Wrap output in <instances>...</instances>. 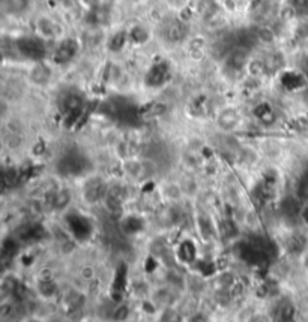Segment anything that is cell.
I'll return each instance as SVG.
<instances>
[{
  "instance_id": "6da1fadb",
  "label": "cell",
  "mask_w": 308,
  "mask_h": 322,
  "mask_svg": "<svg viewBox=\"0 0 308 322\" xmlns=\"http://www.w3.org/2000/svg\"><path fill=\"white\" fill-rule=\"evenodd\" d=\"M29 23L30 30L49 44H54L69 35L66 24L60 15L50 11H36Z\"/></svg>"
},
{
  "instance_id": "7a4b0ae2",
  "label": "cell",
  "mask_w": 308,
  "mask_h": 322,
  "mask_svg": "<svg viewBox=\"0 0 308 322\" xmlns=\"http://www.w3.org/2000/svg\"><path fill=\"white\" fill-rule=\"evenodd\" d=\"M159 39L170 46H183L188 38L191 36L193 29L189 20L182 18L180 15H173L162 20L159 24Z\"/></svg>"
},
{
  "instance_id": "3957f363",
  "label": "cell",
  "mask_w": 308,
  "mask_h": 322,
  "mask_svg": "<svg viewBox=\"0 0 308 322\" xmlns=\"http://www.w3.org/2000/svg\"><path fill=\"white\" fill-rule=\"evenodd\" d=\"M83 51L84 49L78 35H68L63 39L51 44L49 60L56 68H65L73 65Z\"/></svg>"
},
{
  "instance_id": "277c9868",
  "label": "cell",
  "mask_w": 308,
  "mask_h": 322,
  "mask_svg": "<svg viewBox=\"0 0 308 322\" xmlns=\"http://www.w3.org/2000/svg\"><path fill=\"white\" fill-rule=\"evenodd\" d=\"M63 222H65V227L66 231L71 234L77 243L86 241L92 237L95 227H93V222L78 210H68L63 213Z\"/></svg>"
},
{
  "instance_id": "5b68a950",
  "label": "cell",
  "mask_w": 308,
  "mask_h": 322,
  "mask_svg": "<svg viewBox=\"0 0 308 322\" xmlns=\"http://www.w3.org/2000/svg\"><path fill=\"white\" fill-rule=\"evenodd\" d=\"M215 125L220 132L230 135L238 132L244 125L242 111L234 105H223L215 113Z\"/></svg>"
},
{
  "instance_id": "8992f818",
  "label": "cell",
  "mask_w": 308,
  "mask_h": 322,
  "mask_svg": "<svg viewBox=\"0 0 308 322\" xmlns=\"http://www.w3.org/2000/svg\"><path fill=\"white\" fill-rule=\"evenodd\" d=\"M110 183L101 176H87L81 186V198L87 206H95L104 201Z\"/></svg>"
},
{
  "instance_id": "52a82bcc",
  "label": "cell",
  "mask_w": 308,
  "mask_h": 322,
  "mask_svg": "<svg viewBox=\"0 0 308 322\" xmlns=\"http://www.w3.org/2000/svg\"><path fill=\"white\" fill-rule=\"evenodd\" d=\"M54 69L56 66L50 60H42V62H35L27 65V81L29 84L44 89L49 87L53 81L54 77Z\"/></svg>"
},
{
  "instance_id": "ba28073f",
  "label": "cell",
  "mask_w": 308,
  "mask_h": 322,
  "mask_svg": "<svg viewBox=\"0 0 308 322\" xmlns=\"http://www.w3.org/2000/svg\"><path fill=\"white\" fill-rule=\"evenodd\" d=\"M36 12V0H2V14L11 21L30 20Z\"/></svg>"
},
{
  "instance_id": "9c48e42d",
  "label": "cell",
  "mask_w": 308,
  "mask_h": 322,
  "mask_svg": "<svg viewBox=\"0 0 308 322\" xmlns=\"http://www.w3.org/2000/svg\"><path fill=\"white\" fill-rule=\"evenodd\" d=\"M57 107L65 118H69V120L77 118L81 115L84 110V96L78 90L69 89L59 96Z\"/></svg>"
},
{
  "instance_id": "30bf717a",
  "label": "cell",
  "mask_w": 308,
  "mask_h": 322,
  "mask_svg": "<svg viewBox=\"0 0 308 322\" xmlns=\"http://www.w3.org/2000/svg\"><path fill=\"white\" fill-rule=\"evenodd\" d=\"M254 53L247 51L242 48H233L231 51L226 56V59L221 62V66L224 72L230 77H239L247 73V66Z\"/></svg>"
},
{
  "instance_id": "8fae6325",
  "label": "cell",
  "mask_w": 308,
  "mask_h": 322,
  "mask_svg": "<svg viewBox=\"0 0 308 322\" xmlns=\"http://www.w3.org/2000/svg\"><path fill=\"white\" fill-rule=\"evenodd\" d=\"M86 166H87V161H86V156L78 153V152H74L71 150L68 153H65L60 159H59V163H57V168H59V172L63 176H69V177H77V176H81L83 172L86 174Z\"/></svg>"
},
{
  "instance_id": "7c38bea8",
  "label": "cell",
  "mask_w": 308,
  "mask_h": 322,
  "mask_svg": "<svg viewBox=\"0 0 308 322\" xmlns=\"http://www.w3.org/2000/svg\"><path fill=\"white\" fill-rule=\"evenodd\" d=\"M194 225L196 231L200 235V238L205 243H212L215 241L218 234H220V225L215 222V219L212 217L207 211L197 210L194 214Z\"/></svg>"
},
{
  "instance_id": "4fadbf2b",
  "label": "cell",
  "mask_w": 308,
  "mask_h": 322,
  "mask_svg": "<svg viewBox=\"0 0 308 322\" xmlns=\"http://www.w3.org/2000/svg\"><path fill=\"white\" fill-rule=\"evenodd\" d=\"M172 68L167 60H158L152 63L145 73V84L149 89H159L170 80Z\"/></svg>"
},
{
  "instance_id": "5bb4252c",
  "label": "cell",
  "mask_w": 308,
  "mask_h": 322,
  "mask_svg": "<svg viewBox=\"0 0 308 322\" xmlns=\"http://www.w3.org/2000/svg\"><path fill=\"white\" fill-rule=\"evenodd\" d=\"M128 201V190L121 183H113L108 186L103 204L110 213H119L124 210L125 203Z\"/></svg>"
},
{
  "instance_id": "9a60e30c",
  "label": "cell",
  "mask_w": 308,
  "mask_h": 322,
  "mask_svg": "<svg viewBox=\"0 0 308 322\" xmlns=\"http://www.w3.org/2000/svg\"><path fill=\"white\" fill-rule=\"evenodd\" d=\"M176 289H173L169 285H161L155 289H152L151 297H149V301L154 304L155 309L164 310L167 307H173L178 304V295H176Z\"/></svg>"
},
{
  "instance_id": "2e32d148",
  "label": "cell",
  "mask_w": 308,
  "mask_h": 322,
  "mask_svg": "<svg viewBox=\"0 0 308 322\" xmlns=\"http://www.w3.org/2000/svg\"><path fill=\"white\" fill-rule=\"evenodd\" d=\"M175 258L179 264L185 267H194V264L200 259L197 246L191 238H183L178 243V247L175 249Z\"/></svg>"
},
{
  "instance_id": "e0dca14e",
  "label": "cell",
  "mask_w": 308,
  "mask_h": 322,
  "mask_svg": "<svg viewBox=\"0 0 308 322\" xmlns=\"http://www.w3.org/2000/svg\"><path fill=\"white\" fill-rule=\"evenodd\" d=\"M302 200L296 195H287L280 200L278 203V213L284 220H301L302 211Z\"/></svg>"
},
{
  "instance_id": "ac0fdd59",
  "label": "cell",
  "mask_w": 308,
  "mask_h": 322,
  "mask_svg": "<svg viewBox=\"0 0 308 322\" xmlns=\"http://www.w3.org/2000/svg\"><path fill=\"white\" fill-rule=\"evenodd\" d=\"M104 73H105L107 83L114 86V87H121L129 78V73H128V69L125 68V65L116 59L108 60V63L105 65Z\"/></svg>"
},
{
  "instance_id": "d6986e66",
  "label": "cell",
  "mask_w": 308,
  "mask_h": 322,
  "mask_svg": "<svg viewBox=\"0 0 308 322\" xmlns=\"http://www.w3.org/2000/svg\"><path fill=\"white\" fill-rule=\"evenodd\" d=\"M262 57L265 62L268 77L281 73L284 66H286V57H284V54L281 51H277V49H268L265 54H262Z\"/></svg>"
},
{
  "instance_id": "ffe728a7",
  "label": "cell",
  "mask_w": 308,
  "mask_h": 322,
  "mask_svg": "<svg viewBox=\"0 0 308 322\" xmlns=\"http://www.w3.org/2000/svg\"><path fill=\"white\" fill-rule=\"evenodd\" d=\"M44 228L38 224V222H32V224H25L23 227L18 228L15 238L20 243H26V244H33L36 243L42 235H44Z\"/></svg>"
},
{
  "instance_id": "44dd1931",
  "label": "cell",
  "mask_w": 308,
  "mask_h": 322,
  "mask_svg": "<svg viewBox=\"0 0 308 322\" xmlns=\"http://www.w3.org/2000/svg\"><path fill=\"white\" fill-rule=\"evenodd\" d=\"M36 294L44 300H53L59 295L60 288L57 282L53 277H38V282L35 285Z\"/></svg>"
},
{
  "instance_id": "7402d4cb",
  "label": "cell",
  "mask_w": 308,
  "mask_h": 322,
  "mask_svg": "<svg viewBox=\"0 0 308 322\" xmlns=\"http://www.w3.org/2000/svg\"><path fill=\"white\" fill-rule=\"evenodd\" d=\"M121 231L127 235H137L145 230V222L138 214H125L119 220Z\"/></svg>"
},
{
  "instance_id": "603a6c76",
  "label": "cell",
  "mask_w": 308,
  "mask_h": 322,
  "mask_svg": "<svg viewBox=\"0 0 308 322\" xmlns=\"http://www.w3.org/2000/svg\"><path fill=\"white\" fill-rule=\"evenodd\" d=\"M127 32H128L129 45H143L151 38V33L145 24H132L131 27L127 29Z\"/></svg>"
},
{
  "instance_id": "cb8c5ba5",
  "label": "cell",
  "mask_w": 308,
  "mask_h": 322,
  "mask_svg": "<svg viewBox=\"0 0 308 322\" xmlns=\"http://www.w3.org/2000/svg\"><path fill=\"white\" fill-rule=\"evenodd\" d=\"M206 289V277L202 276L197 271H191L186 275V288L185 291L193 295H202Z\"/></svg>"
},
{
  "instance_id": "d4e9b609",
  "label": "cell",
  "mask_w": 308,
  "mask_h": 322,
  "mask_svg": "<svg viewBox=\"0 0 308 322\" xmlns=\"http://www.w3.org/2000/svg\"><path fill=\"white\" fill-rule=\"evenodd\" d=\"M149 252L152 255V258L156 261H164V258H167L170 255V244L167 243L164 237H156L151 241L149 244Z\"/></svg>"
},
{
  "instance_id": "484cf974",
  "label": "cell",
  "mask_w": 308,
  "mask_h": 322,
  "mask_svg": "<svg viewBox=\"0 0 308 322\" xmlns=\"http://www.w3.org/2000/svg\"><path fill=\"white\" fill-rule=\"evenodd\" d=\"M161 193L165 200L169 201V204H178L179 201H182V196L185 195L182 184L180 183H175V182H169L162 184Z\"/></svg>"
},
{
  "instance_id": "4316f807",
  "label": "cell",
  "mask_w": 308,
  "mask_h": 322,
  "mask_svg": "<svg viewBox=\"0 0 308 322\" xmlns=\"http://www.w3.org/2000/svg\"><path fill=\"white\" fill-rule=\"evenodd\" d=\"M286 249L292 255H302L307 251V238L302 234H292L286 240Z\"/></svg>"
},
{
  "instance_id": "83f0119b",
  "label": "cell",
  "mask_w": 308,
  "mask_h": 322,
  "mask_svg": "<svg viewBox=\"0 0 308 322\" xmlns=\"http://www.w3.org/2000/svg\"><path fill=\"white\" fill-rule=\"evenodd\" d=\"M295 318V306L289 300H282L277 307V322H292Z\"/></svg>"
},
{
  "instance_id": "f1b7e54d",
  "label": "cell",
  "mask_w": 308,
  "mask_h": 322,
  "mask_svg": "<svg viewBox=\"0 0 308 322\" xmlns=\"http://www.w3.org/2000/svg\"><path fill=\"white\" fill-rule=\"evenodd\" d=\"M69 206H71V192L66 187H60L59 192H57V196H56V203H54L53 211L63 214L65 211L69 210Z\"/></svg>"
},
{
  "instance_id": "f546056e",
  "label": "cell",
  "mask_w": 308,
  "mask_h": 322,
  "mask_svg": "<svg viewBox=\"0 0 308 322\" xmlns=\"http://www.w3.org/2000/svg\"><path fill=\"white\" fill-rule=\"evenodd\" d=\"M159 322H183V315L176 306L167 307V309L161 310Z\"/></svg>"
},
{
  "instance_id": "4dcf8cb0",
  "label": "cell",
  "mask_w": 308,
  "mask_h": 322,
  "mask_svg": "<svg viewBox=\"0 0 308 322\" xmlns=\"http://www.w3.org/2000/svg\"><path fill=\"white\" fill-rule=\"evenodd\" d=\"M104 5H105V0H76V6L80 9L81 14L97 11Z\"/></svg>"
},
{
  "instance_id": "1f68e13d",
  "label": "cell",
  "mask_w": 308,
  "mask_h": 322,
  "mask_svg": "<svg viewBox=\"0 0 308 322\" xmlns=\"http://www.w3.org/2000/svg\"><path fill=\"white\" fill-rule=\"evenodd\" d=\"M172 12H176V14H180L183 12L185 9H189L193 5L194 0H162Z\"/></svg>"
},
{
  "instance_id": "d6a6232c",
  "label": "cell",
  "mask_w": 308,
  "mask_h": 322,
  "mask_svg": "<svg viewBox=\"0 0 308 322\" xmlns=\"http://www.w3.org/2000/svg\"><path fill=\"white\" fill-rule=\"evenodd\" d=\"M295 195L302 201H308V171L304 172V174L299 177V180L296 183V193Z\"/></svg>"
},
{
  "instance_id": "836d02e7",
  "label": "cell",
  "mask_w": 308,
  "mask_h": 322,
  "mask_svg": "<svg viewBox=\"0 0 308 322\" xmlns=\"http://www.w3.org/2000/svg\"><path fill=\"white\" fill-rule=\"evenodd\" d=\"M128 316H129V307L125 303H119L113 309V313H111V318L116 322H124L128 319Z\"/></svg>"
},
{
  "instance_id": "e575fe53",
  "label": "cell",
  "mask_w": 308,
  "mask_h": 322,
  "mask_svg": "<svg viewBox=\"0 0 308 322\" xmlns=\"http://www.w3.org/2000/svg\"><path fill=\"white\" fill-rule=\"evenodd\" d=\"M78 276H80L81 280H84V282H92L95 277H97V270H95V267L90 265V264H84V265L80 268V271H78Z\"/></svg>"
},
{
  "instance_id": "d590c367",
  "label": "cell",
  "mask_w": 308,
  "mask_h": 322,
  "mask_svg": "<svg viewBox=\"0 0 308 322\" xmlns=\"http://www.w3.org/2000/svg\"><path fill=\"white\" fill-rule=\"evenodd\" d=\"M188 322H210L209 316L202 313V312H196L194 315L188 316Z\"/></svg>"
},
{
  "instance_id": "8d00e7d4",
  "label": "cell",
  "mask_w": 308,
  "mask_h": 322,
  "mask_svg": "<svg viewBox=\"0 0 308 322\" xmlns=\"http://www.w3.org/2000/svg\"><path fill=\"white\" fill-rule=\"evenodd\" d=\"M301 222H304V224L308 227V204L302 207V211H301Z\"/></svg>"
},
{
  "instance_id": "74e56055",
  "label": "cell",
  "mask_w": 308,
  "mask_h": 322,
  "mask_svg": "<svg viewBox=\"0 0 308 322\" xmlns=\"http://www.w3.org/2000/svg\"><path fill=\"white\" fill-rule=\"evenodd\" d=\"M301 264H302V267H304V270L308 273V249L301 255Z\"/></svg>"
},
{
  "instance_id": "f35d334b",
  "label": "cell",
  "mask_w": 308,
  "mask_h": 322,
  "mask_svg": "<svg viewBox=\"0 0 308 322\" xmlns=\"http://www.w3.org/2000/svg\"><path fill=\"white\" fill-rule=\"evenodd\" d=\"M122 3H127V5H132V6H135V5H141L143 2H146V0H121Z\"/></svg>"
},
{
  "instance_id": "ab89813d",
  "label": "cell",
  "mask_w": 308,
  "mask_h": 322,
  "mask_svg": "<svg viewBox=\"0 0 308 322\" xmlns=\"http://www.w3.org/2000/svg\"><path fill=\"white\" fill-rule=\"evenodd\" d=\"M25 322H41V321H39L38 318H27Z\"/></svg>"
}]
</instances>
